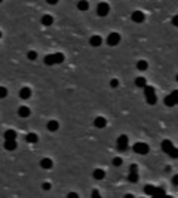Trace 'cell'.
<instances>
[{
    "label": "cell",
    "instance_id": "cell-23",
    "mask_svg": "<svg viewBox=\"0 0 178 198\" xmlns=\"http://www.w3.org/2000/svg\"><path fill=\"white\" fill-rule=\"evenodd\" d=\"M77 9H79V11H82V12L88 11V9H89V3L86 2V0H80V2L77 3Z\"/></svg>",
    "mask_w": 178,
    "mask_h": 198
},
{
    "label": "cell",
    "instance_id": "cell-26",
    "mask_svg": "<svg viewBox=\"0 0 178 198\" xmlns=\"http://www.w3.org/2000/svg\"><path fill=\"white\" fill-rule=\"evenodd\" d=\"M155 189H156V188L153 186V185H145V186H144V192L147 194V195H153V194H155Z\"/></svg>",
    "mask_w": 178,
    "mask_h": 198
},
{
    "label": "cell",
    "instance_id": "cell-35",
    "mask_svg": "<svg viewBox=\"0 0 178 198\" xmlns=\"http://www.w3.org/2000/svg\"><path fill=\"white\" fill-rule=\"evenodd\" d=\"M67 198H79V195L76 194V192H68V195H67Z\"/></svg>",
    "mask_w": 178,
    "mask_h": 198
},
{
    "label": "cell",
    "instance_id": "cell-20",
    "mask_svg": "<svg viewBox=\"0 0 178 198\" xmlns=\"http://www.w3.org/2000/svg\"><path fill=\"white\" fill-rule=\"evenodd\" d=\"M137 69L140 70V72H144V70L148 69V63H147L145 60H140V61L137 63Z\"/></svg>",
    "mask_w": 178,
    "mask_h": 198
},
{
    "label": "cell",
    "instance_id": "cell-18",
    "mask_svg": "<svg viewBox=\"0 0 178 198\" xmlns=\"http://www.w3.org/2000/svg\"><path fill=\"white\" fill-rule=\"evenodd\" d=\"M135 86L137 88H144L145 85H147V81H145V78H143V76H138L137 79H135Z\"/></svg>",
    "mask_w": 178,
    "mask_h": 198
},
{
    "label": "cell",
    "instance_id": "cell-39",
    "mask_svg": "<svg viewBox=\"0 0 178 198\" xmlns=\"http://www.w3.org/2000/svg\"><path fill=\"white\" fill-rule=\"evenodd\" d=\"M48 3H49V5H56L58 2H56V0H48Z\"/></svg>",
    "mask_w": 178,
    "mask_h": 198
},
{
    "label": "cell",
    "instance_id": "cell-16",
    "mask_svg": "<svg viewBox=\"0 0 178 198\" xmlns=\"http://www.w3.org/2000/svg\"><path fill=\"white\" fill-rule=\"evenodd\" d=\"M92 177H94L95 180H102V179L105 177V171H104V170H101V168H97V170H94Z\"/></svg>",
    "mask_w": 178,
    "mask_h": 198
},
{
    "label": "cell",
    "instance_id": "cell-10",
    "mask_svg": "<svg viewBox=\"0 0 178 198\" xmlns=\"http://www.w3.org/2000/svg\"><path fill=\"white\" fill-rule=\"evenodd\" d=\"M18 115L21 118H28L31 115V110L28 106H21V107H18Z\"/></svg>",
    "mask_w": 178,
    "mask_h": 198
},
{
    "label": "cell",
    "instance_id": "cell-43",
    "mask_svg": "<svg viewBox=\"0 0 178 198\" xmlns=\"http://www.w3.org/2000/svg\"><path fill=\"white\" fill-rule=\"evenodd\" d=\"M0 37H2V31H0Z\"/></svg>",
    "mask_w": 178,
    "mask_h": 198
},
{
    "label": "cell",
    "instance_id": "cell-37",
    "mask_svg": "<svg viewBox=\"0 0 178 198\" xmlns=\"http://www.w3.org/2000/svg\"><path fill=\"white\" fill-rule=\"evenodd\" d=\"M172 24H174L175 27H178V15H175V16L172 18Z\"/></svg>",
    "mask_w": 178,
    "mask_h": 198
},
{
    "label": "cell",
    "instance_id": "cell-32",
    "mask_svg": "<svg viewBox=\"0 0 178 198\" xmlns=\"http://www.w3.org/2000/svg\"><path fill=\"white\" fill-rule=\"evenodd\" d=\"M171 95H172V98L175 100V105H178V90H174V91L171 93Z\"/></svg>",
    "mask_w": 178,
    "mask_h": 198
},
{
    "label": "cell",
    "instance_id": "cell-30",
    "mask_svg": "<svg viewBox=\"0 0 178 198\" xmlns=\"http://www.w3.org/2000/svg\"><path fill=\"white\" fill-rule=\"evenodd\" d=\"M168 155H169L171 158H174V160H177V158H178V149H177V148H174V149H172V151L169 152Z\"/></svg>",
    "mask_w": 178,
    "mask_h": 198
},
{
    "label": "cell",
    "instance_id": "cell-38",
    "mask_svg": "<svg viewBox=\"0 0 178 198\" xmlns=\"http://www.w3.org/2000/svg\"><path fill=\"white\" fill-rule=\"evenodd\" d=\"M42 188H43L44 191H49V189H51V183H43V185H42Z\"/></svg>",
    "mask_w": 178,
    "mask_h": 198
},
{
    "label": "cell",
    "instance_id": "cell-22",
    "mask_svg": "<svg viewBox=\"0 0 178 198\" xmlns=\"http://www.w3.org/2000/svg\"><path fill=\"white\" fill-rule=\"evenodd\" d=\"M151 197H153V198H165V197H166V194H165V191H163L162 188H156L155 194H153Z\"/></svg>",
    "mask_w": 178,
    "mask_h": 198
},
{
    "label": "cell",
    "instance_id": "cell-11",
    "mask_svg": "<svg viewBox=\"0 0 178 198\" xmlns=\"http://www.w3.org/2000/svg\"><path fill=\"white\" fill-rule=\"evenodd\" d=\"M89 43H91V46H94V48H98L102 45V39H101V36H92L91 39H89Z\"/></svg>",
    "mask_w": 178,
    "mask_h": 198
},
{
    "label": "cell",
    "instance_id": "cell-4",
    "mask_svg": "<svg viewBox=\"0 0 178 198\" xmlns=\"http://www.w3.org/2000/svg\"><path fill=\"white\" fill-rule=\"evenodd\" d=\"M128 179H129V182L131 183H137L138 182V167L132 164L131 167H129V174H128Z\"/></svg>",
    "mask_w": 178,
    "mask_h": 198
},
{
    "label": "cell",
    "instance_id": "cell-7",
    "mask_svg": "<svg viewBox=\"0 0 178 198\" xmlns=\"http://www.w3.org/2000/svg\"><path fill=\"white\" fill-rule=\"evenodd\" d=\"M131 18H132V21L134 23H137V24H140V23H143L145 20V16H144V13L141 11H135L132 12V15H131Z\"/></svg>",
    "mask_w": 178,
    "mask_h": 198
},
{
    "label": "cell",
    "instance_id": "cell-6",
    "mask_svg": "<svg viewBox=\"0 0 178 198\" xmlns=\"http://www.w3.org/2000/svg\"><path fill=\"white\" fill-rule=\"evenodd\" d=\"M119 42H120V35H119V33H110L109 37H107V43H109L110 46L119 45Z\"/></svg>",
    "mask_w": 178,
    "mask_h": 198
},
{
    "label": "cell",
    "instance_id": "cell-21",
    "mask_svg": "<svg viewBox=\"0 0 178 198\" xmlns=\"http://www.w3.org/2000/svg\"><path fill=\"white\" fill-rule=\"evenodd\" d=\"M15 139H16V131H13V130L5 131V140H15Z\"/></svg>",
    "mask_w": 178,
    "mask_h": 198
},
{
    "label": "cell",
    "instance_id": "cell-28",
    "mask_svg": "<svg viewBox=\"0 0 178 198\" xmlns=\"http://www.w3.org/2000/svg\"><path fill=\"white\" fill-rule=\"evenodd\" d=\"M111 163H113V165H114V167H120V165H122V158L116 156V158H113V161H111Z\"/></svg>",
    "mask_w": 178,
    "mask_h": 198
},
{
    "label": "cell",
    "instance_id": "cell-5",
    "mask_svg": "<svg viewBox=\"0 0 178 198\" xmlns=\"http://www.w3.org/2000/svg\"><path fill=\"white\" fill-rule=\"evenodd\" d=\"M128 136H125V134H122V136H119L117 137V151H126L128 149Z\"/></svg>",
    "mask_w": 178,
    "mask_h": 198
},
{
    "label": "cell",
    "instance_id": "cell-36",
    "mask_svg": "<svg viewBox=\"0 0 178 198\" xmlns=\"http://www.w3.org/2000/svg\"><path fill=\"white\" fill-rule=\"evenodd\" d=\"M172 183H174L175 186H178V174H175L174 177H172Z\"/></svg>",
    "mask_w": 178,
    "mask_h": 198
},
{
    "label": "cell",
    "instance_id": "cell-15",
    "mask_svg": "<svg viewBox=\"0 0 178 198\" xmlns=\"http://www.w3.org/2000/svg\"><path fill=\"white\" fill-rule=\"evenodd\" d=\"M20 97H21L22 100L30 98V97H31V90H30L28 86H24V88H21V91H20Z\"/></svg>",
    "mask_w": 178,
    "mask_h": 198
},
{
    "label": "cell",
    "instance_id": "cell-24",
    "mask_svg": "<svg viewBox=\"0 0 178 198\" xmlns=\"http://www.w3.org/2000/svg\"><path fill=\"white\" fill-rule=\"evenodd\" d=\"M25 140H27L28 143H37L39 137H37V134H34V133H28V134L25 136Z\"/></svg>",
    "mask_w": 178,
    "mask_h": 198
},
{
    "label": "cell",
    "instance_id": "cell-42",
    "mask_svg": "<svg viewBox=\"0 0 178 198\" xmlns=\"http://www.w3.org/2000/svg\"><path fill=\"white\" fill-rule=\"evenodd\" d=\"M177 82H178V75H177Z\"/></svg>",
    "mask_w": 178,
    "mask_h": 198
},
{
    "label": "cell",
    "instance_id": "cell-34",
    "mask_svg": "<svg viewBox=\"0 0 178 198\" xmlns=\"http://www.w3.org/2000/svg\"><path fill=\"white\" fill-rule=\"evenodd\" d=\"M91 198H101V194L98 192V189H94V191H92V195H91Z\"/></svg>",
    "mask_w": 178,
    "mask_h": 198
},
{
    "label": "cell",
    "instance_id": "cell-12",
    "mask_svg": "<svg viewBox=\"0 0 178 198\" xmlns=\"http://www.w3.org/2000/svg\"><path fill=\"white\" fill-rule=\"evenodd\" d=\"M3 146H5L6 151H15L18 148V143H16V140H5Z\"/></svg>",
    "mask_w": 178,
    "mask_h": 198
},
{
    "label": "cell",
    "instance_id": "cell-25",
    "mask_svg": "<svg viewBox=\"0 0 178 198\" xmlns=\"http://www.w3.org/2000/svg\"><path fill=\"white\" fill-rule=\"evenodd\" d=\"M163 103L168 106V107H172V106H175V100L172 98V95L169 94V95H166L165 98H163Z\"/></svg>",
    "mask_w": 178,
    "mask_h": 198
},
{
    "label": "cell",
    "instance_id": "cell-41",
    "mask_svg": "<svg viewBox=\"0 0 178 198\" xmlns=\"http://www.w3.org/2000/svg\"><path fill=\"white\" fill-rule=\"evenodd\" d=\"M165 198H172V197H169V195H166V197H165Z\"/></svg>",
    "mask_w": 178,
    "mask_h": 198
},
{
    "label": "cell",
    "instance_id": "cell-31",
    "mask_svg": "<svg viewBox=\"0 0 178 198\" xmlns=\"http://www.w3.org/2000/svg\"><path fill=\"white\" fill-rule=\"evenodd\" d=\"M5 97H8V90L5 86H0V98H5Z\"/></svg>",
    "mask_w": 178,
    "mask_h": 198
},
{
    "label": "cell",
    "instance_id": "cell-14",
    "mask_svg": "<svg viewBox=\"0 0 178 198\" xmlns=\"http://www.w3.org/2000/svg\"><path fill=\"white\" fill-rule=\"evenodd\" d=\"M174 149V145H172V141L171 140H163L162 141V151L165 152V153H169V152Z\"/></svg>",
    "mask_w": 178,
    "mask_h": 198
},
{
    "label": "cell",
    "instance_id": "cell-29",
    "mask_svg": "<svg viewBox=\"0 0 178 198\" xmlns=\"http://www.w3.org/2000/svg\"><path fill=\"white\" fill-rule=\"evenodd\" d=\"M27 58L34 61V60L37 58V52H34V51H28V54H27Z\"/></svg>",
    "mask_w": 178,
    "mask_h": 198
},
{
    "label": "cell",
    "instance_id": "cell-27",
    "mask_svg": "<svg viewBox=\"0 0 178 198\" xmlns=\"http://www.w3.org/2000/svg\"><path fill=\"white\" fill-rule=\"evenodd\" d=\"M44 64H46V66H54V58H52V54H49V55H46V57H44Z\"/></svg>",
    "mask_w": 178,
    "mask_h": 198
},
{
    "label": "cell",
    "instance_id": "cell-33",
    "mask_svg": "<svg viewBox=\"0 0 178 198\" xmlns=\"http://www.w3.org/2000/svg\"><path fill=\"white\" fill-rule=\"evenodd\" d=\"M110 86H111V88H117V86H119V81H117V79H111V81H110Z\"/></svg>",
    "mask_w": 178,
    "mask_h": 198
},
{
    "label": "cell",
    "instance_id": "cell-19",
    "mask_svg": "<svg viewBox=\"0 0 178 198\" xmlns=\"http://www.w3.org/2000/svg\"><path fill=\"white\" fill-rule=\"evenodd\" d=\"M52 58H54V64H61L64 61V54H61V52L52 54Z\"/></svg>",
    "mask_w": 178,
    "mask_h": 198
},
{
    "label": "cell",
    "instance_id": "cell-40",
    "mask_svg": "<svg viewBox=\"0 0 178 198\" xmlns=\"http://www.w3.org/2000/svg\"><path fill=\"white\" fill-rule=\"evenodd\" d=\"M123 198H135V197H134L132 194H126V195H125V197H123Z\"/></svg>",
    "mask_w": 178,
    "mask_h": 198
},
{
    "label": "cell",
    "instance_id": "cell-8",
    "mask_svg": "<svg viewBox=\"0 0 178 198\" xmlns=\"http://www.w3.org/2000/svg\"><path fill=\"white\" fill-rule=\"evenodd\" d=\"M40 167H42L43 170H51V168L54 167V161H52L51 158H42V160H40Z\"/></svg>",
    "mask_w": 178,
    "mask_h": 198
},
{
    "label": "cell",
    "instance_id": "cell-1",
    "mask_svg": "<svg viewBox=\"0 0 178 198\" xmlns=\"http://www.w3.org/2000/svg\"><path fill=\"white\" fill-rule=\"evenodd\" d=\"M144 95H145V101L148 105H156L157 101V97H156V93H155V88L150 86V85H145L144 86Z\"/></svg>",
    "mask_w": 178,
    "mask_h": 198
},
{
    "label": "cell",
    "instance_id": "cell-2",
    "mask_svg": "<svg viewBox=\"0 0 178 198\" xmlns=\"http://www.w3.org/2000/svg\"><path fill=\"white\" fill-rule=\"evenodd\" d=\"M148 151H150V148H148V145H147V143L138 141V143H135V145H134V152H135V153H138V155H145V153H148Z\"/></svg>",
    "mask_w": 178,
    "mask_h": 198
},
{
    "label": "cell",
    "instance_id": "cell-9",
    "mask_svg": "<svg viewBox=\"0 0 178 198\" xmlns=\"http://www.w3.org/2000/svg\"><path fill=\"white\" fill-rule=\"evenodd\" d=\"M46 128H48V131H51V133H55V131H58V128H59V124H58L56 119H51V121L46 124Z\"/></svg>",
    "mask_w": 178,
    "mask_h": 198
},
{
    "label": "cell",
    "instance_id": "cell-3",
    "mask_svg": "<svg viewBox=\"0 0 178 198\" xmlns=\"http://www.w3.org/2000/svg\"><path fill=\"white\" fill-rule=\"evenodd\" d=\"M109 12H110V6H109V3H105V2L98 3V6H97V13H98V16H107Z\"/></svg>",
    "mask_w": 178,
    "mask_h": 198
},
{
    "label": "cell",
    "instance_id": "cell-17",
    "mask_svg": "<svg viewBox=\"0 0 178 198\" xmlns=\"http://www.w3.org/2000/svg\"><path fill=\"white\" fill-rule=\"evenodd\" d=\"M40 23L43 24L44 27H49V25H52V24H54V18H52L51 15H48V13H46V15H43V16H42Z\"/></svg>",
    "mask_w": 178,
    "mask_h": 198
},
{
    "label": "cell",
    "instance_id": "cell-13",
    "mask_svg": "<svg viewBox=\"0 0 178 198\" xmlns=\"http://www.w3.org/2000/svg\"><path fill=\"white\" fill-rule=\"evenodd\" d=\"M94 125H95L97 128H104V127L107 125V119L104 116H97L95 121H94Z\"/></svg>",
    "mask_w": 178,
    "mask_h": 198
}]
</instances>
